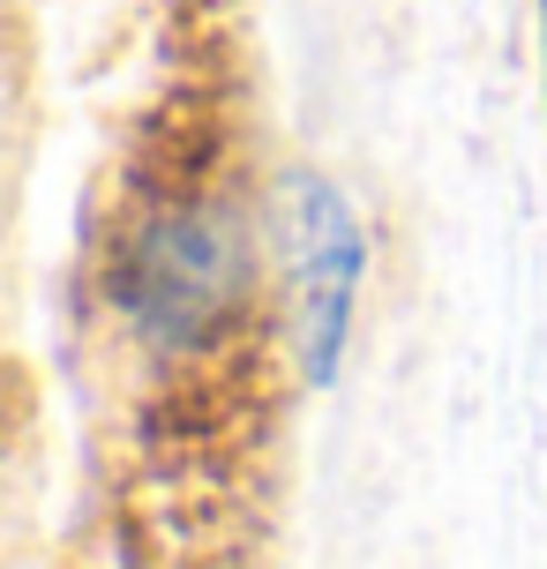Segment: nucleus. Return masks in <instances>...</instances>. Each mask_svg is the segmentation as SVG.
I'll return each instance as SVG.
<instances>
[{
  "label": "nucleus",
  "instance_id": "nucleus-1",
  "mask_svg": "<svg viewBox=\"0 0 547 569\" xmlns=\"http://www.w3.org/2000/svg\"><path fill=\"white\" fill-rule=\"evenodd\" d=\"M240 300V232L218 210H166L120 270V308L150 345H202Z\"/></svg>",
  "mask_w": 547,
  "mask_h": 569
},
{
  "label": "nucleus",
  "instance_id": "nucleus-2",
  "mask_svg": "<svg viewBox=\"0 0 547 569\" xmlns=\"http://www.w3.org/2000/svg\"><path fill=\"white\" fill-rule=\"evenodd\" d=\"M292 248H300V330H308V375L338 368V345H346V308H352V278H360V232L352 210L322 180L292 188Z\"/></svg>",
  "mask_w": 547,
  "mask_h": 569
}]
</instances>
